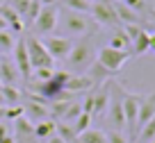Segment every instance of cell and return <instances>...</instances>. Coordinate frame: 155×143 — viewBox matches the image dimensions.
<instances>
[{"instance_id": "34", "label": "cell", "mask_w": 155, "mask_h": 143, "mask_svg": "<svg viewBox=\"0 0 155 143\" xmlns=\"http://www.w3.org/2000/svg\"><path fill=\"white\" fill-rule=\"evenodd\" d=\"M148 52H153V55H155V32L150 34V39H148Z\"/></svg>"}, {"instance_id": "22", "label": "cell", "mask_w": 155, "mask_h": 143, "mask_svg": "<svg viewBox=\"0 0 155 143\" xmlns=\"http://www.w3.org/2000/svg\"><path fill=\"white\" fill-rule=\"evenodd\" d=\"M16 39H18V34H14L12 30H0V55H12Z\"/></svg>"}, {"instance_id": "25", "label": "cell", "mask_w": 155, "mask_h": 143, "mask_svg": "<svg viewBox=\"0 0 155 143\" xmlns=\"http://www.w3.org/2000/svg\"><path fill=\"white\" fill-rule=\"evenodd\" d=\"M64 5V9H71V11H80V14H89L91 9V0H59Z\"/></svg>"}, {"instance_id": "7", "label": "cell", "mask_w": 155, "mask_h": 143, "mask_svg": "<svg viewBox=\"0 0 155 143\" xmlns=\"http://www.w3.org/2000/svg\"><path fill=\"white\" fill-rule=\"evenodd\" d=\"M12 59H14V66H16V71H18V75L28 82L30 75H32V66H30V55H28L23 37L16 39V46H14V50H12Z\"/></svg>"}, {"instance_id": "32", "label": "cell", "mask_w": 155, "mask_h": 143, "mask_svg": "<svg viewBox=\"0 0 155 143\" xmlns=\"http://www.w3.org/2000/svg\"><path fill=\"white\" fill-rule=\"evenodd\" d=\"M23 116V105H12L5 109V120H16Z\"/></svg>"}, {"instance_id": "17", "label": "cell", "mask_w": 155, "mask_h": 143, "mask_svg": "<svg viewBox=\"0 0 155 143\" xmlns=\"http://www.w3.org/2000/svg\"><path fill=\"white\" fill-rule=\"evenodd\" d=\"M32 129H34V136H37L39 141H46V138H50L57 132V120L55 118H44V120H39V123H32Z\"/></svg>"}, {"instance_id": "4", "label": "cell", "mask_w": 155, "mask_h": 143, "mask_svg": "<svg viewBox=\"0 0 155 143\" xmlns=\"http://www.w3.org/2000/svg\"><path fill=\"white\" fill-rule=\"evenodd\" d=\"M25 48H28V55H30V66L32 68H53L55 66V59L48 55V50L44 48L41 39L39 37H28L25 39Z\"/></svg>"}, {"instance_id": "27", "label": "cell", "mask_w": 155, "mask_h": 143, "mask_svg": "<svg viewBox=\"0 0 155 143\" xmlns=\"http://www.w3.org/2000/svg\"><path fill=\"white\" fill-rule=\"evenodd\" d=\"M80 114H82V105H80V102H71V105L66 107V111L62 114V118H59V120H62V123H73Z\"/></svg>"}, {"instance_id": "10", "label": "cell", "mask_w": 155, "mask_h": 143, "mask_svg": "<svg viewBox=\"0 0 155 143\" xmlns=\"http://www.w3.org/2000/svg\"><path fill=\"white\" fill-rule=\"evenodd\" d=\"M89 14H91L94 21H96L98 25H103V27H116V25H119V18H116V14H114L112 2H91Z\"/></svg>"}, {"instance_id": "6", "label": "cell", "mask_w": 155, "mask_h": 143, "mask_svg": "<svg viewBox=\"0 0 155 143\" xmlns=\"http://www.w3.org/2000/svg\"><path fill=\"white\" fill-rule=\"evenodd\" d=\"M144 95L141 93H130V91L123 89V114H126V127L130 129L132 138L137 132V114H139V102Z\"/></svg>"}, {"instance_id": "39", "label": "cell", "mask_w": 155, "mask_h": 143, "mask_svg": "<svg viewBox=\"0 0 155 143\" xmlns=\"http://www.w3.org/2000/svg\"><path fill=\"white\" fill-rule=\"evenodd\" d=\"M150 143H155V138H153V141H150Z\"/></svg>"}, {"instance_id": "19", "label": "cell", "mask_w": 155, "mask_h": 143, "mask_svg": "<svg viewBox=\"0 0 155 143\" xmlns=\"http://www.w3.org/2000/svg\"><path fill=\"white\" fill-rule=\"evenodd\" d=\"M0 93H2V98H5V105H7V107L21 105L23 93H21V89H18L16 84H0Z\"/></svg>"}, {"instance_id": "11", "label": "cell", "mask_w": 155, "mask_h": 143, "mask_svg": "<svg viewBox=\"0 0 155 143\" xmlns=\"http://www.w3.org/2000/svg\"><path fill=\"white\" fill-rule=\"evenodd\" d=\"M12 134H14V143H41L37 136H34L32 123H30L25 116L14 120V127H12Z\"/></svg>"}, {"instance_id": "3", "label": "cell", "mask_w": 155, "mask_h": 143, "mask_svg": "<svg viewBox=\"0 0 155 143\" xmlns=\"http://www.w3.org/2000/svg\"><path fill=\"white\" fill-rule=\"evenodd\" d=\"M130 57H132L130 50H116V48H110V46H103L96 52V62L101 64V66H105L112 75H114L116 71H121Z\"/></svg>"}, {"instance_id": "36", "label": "cell", "mask_w": 155, "mask_h": 143, "mask_svg": "<svg viewBox=\"0 0 155 143\" xmlns=\"http://www.w3.org/2000/svg\"><path fill=\"white\" fill-rule=\"evenodd\" d=\"M5 109L7 107H0V120H5Z\"/></svg>"}, {"instance_id": "8", "label": "cell", "mask_w": 155, "mask_h": 143, "mask_svg": "<svg viewBox=\"0 0 155 143\" xmlns=\"http://www.w3.org/2000/svg\"><path fill=\"white\" fill-rule=\"evenodd\" d=\"M62 27H64V32L71 34V37H80V34H84L89 30V18H87V14L66 9V14H64V18H62Z\"/></svg>"}, {"instance_id": "26", "label": "cell", "mask_w": 155, "mask_h": 143, "mask_svg": "<svg viewBox=\"0 0 155 143\" xmlns=\"http://www.w3.org/2000/svg\"><path fill=\"white\" fill-rule=\"evenodd\" d=\"M110 48H116V50H128V46H130V39H128V34L123 32V30H116L114 34H112L110 43H107Z\"/></svg>"}, {"instance_id": "20", "label": "cell", "mask_w": 155, "mask_h": 143, "mask_svg": "<svg viewBox=\"0 0 155 143\" xmlns=\"http://www.w3.org/2000/svg\"><path fill=\"white\" fill-rule=\"evenodd\" d=\"M78 143H107V134L103 132V129H94V127H89V129H84L82 134H78Z\"/></svg>"}, {"instance_id": "37", "label": "cell", "mask_w": 155, "mask_h": 143, "mask_svg": "<svg viewBox=\"0 0 155 143\" xmlns=\"http://www.w3.org/2000/svg\"><path fill=\"white\" fill-rule=\"evenodd\" d=\"M0 107H7V105H5V98H2V93H0Z\"/></svg>"}, {"instance_id": "2", "label": "cell", "mask_w": 155, "mask_h": 143, "mask_svg": "<svg viewBox=\"0 0 155 143\" xmlns=\"http://www.w3.org/2000/svg\"><path fill=\"white\" fill-rule=\"evenodd\" d=\"M107 125L110 129H126V114H123V89L116 82H112L110 105H107Z\"/></svg>"}, {"instance_id": "5", "label": "cell", "mask_w": 155, "mask_h": 143, "mask_svg": "<svg viewBox=\"0 0 155 143\" xmlns=\"http://www.w3.org/2000/svg\"><path fill=\"white\" fill-rule=\"evenodd\" d=\"M59 23V9L57 5H48V7H41V11H39V16L34 18L32 27L37 34H50L55 27H57Z\"/></svg>"}, {"instance_id": "12", "label": "cell", "mask_w": 155, "mask_h": 143, "mask_svg": "<svg viewBox=\"0 0 155 143\" xmlns=\"http://www.w3.org/2000/svg\"><path fill=\"white\" fill-rule=\"evenodd\" d=\"M94 89V82L87 77V73H71L66 80V84H64V91H68V93H87V91Z\"/></svg>"}, {"instance_id": "16", "label": "cell", "mask_w": 155, "mask_h": 143, "mask_svg": "<svg viewBox=\"0 0 155 143\" xmlns=\"http://www.w3.org/2000/svg\"><path fill=\"white\" fill-rule=\"evenodd\" d=\"M0 16L5 18L7 27H9L14 34H21V32H23V27H25V25H23V18H21V16L16 14L9 5H7V2H2V5H0Z\"/></svg>"}, {"instance_id": "24", "label": "cell", "mask_w": 155, "mask_h": 143, "mask_svg": "<svg viewBox=\"0 0 155 143\" xmlns=\"http://www.w3.org/2000/svg\"><path fill=\"white\" fill-rule=\"evenodd\" d=\"M91 120H94V118H91V114L82 111V114H80V116H78V118L71 123V129H73V134L78 136V134H82L84 129H89V127H91Z\"/></svg>"}, {"instance_id": "15", "label": "cell", "mask_w": 155, "mask_h": 143, "mask_svg": "<svg viewBox=\"0 0 155 143\" xmlns=\"http://www.w3.org/2000/svg\"><path fill=\"white\" fill-rule=\"evenodd\" d=\"M112 7H114V14H116V18H119L121 25H128V23L141 25V16L137 14V11H132L130 7H126L121 0H112Z\"/></svg>"}, {"instance_id": "28", "label": "cell", "mask_w": 155, "mask_h": 143, "mask_svg": "<svg viewBox=\"0 0 155 143\" xmlns=\"http://www.w3.org/2000/svg\"><path fill=\"white\" fill-rule=\"evenodd\" d=\"M53 73H55V68H48V66H44V68H32V75H30V80L28 82H46V80H50L53 77Z\"/></svg>"}, {"instance_id": "1", "label": "cell", "mask_w": 155, "mask_h": 143, "mask_svg": "<svg viewBox=\"0 0 155 143\" xmlns=\"http://www.w3.org/2000/svg\"><path fill=\"white\" fill-rule=\"evenodd\" d=\"M94 59H96V50H94L91 37H84V39L73 41L71 52L66 55L64 62H66V71L68 73H84Z\"/></svg>"}, {"instance_id": "14", "label": "cell", "mask_w": 155, "mask_h": 143, "mask_svg": "<svg viewBox=\"0 0 155 143\" xmlns=\"http://www.w3.org/2000/svg\"><path fill=\"white\" fill-rule=\"evenodd\" d=\"M155 116V91L150 95H144L139 102V114H137V127H141L144 123H148ZM137 134V132H135Z\"/></svg>"}, {"instance_id": "9", "label": "cell", "mask_w": 155, "mask_h": 143, "mask_svg": "<svg viewBox=\"0 0 155 143\" xmlns=\"http://www.w3.org/2000/svg\"><path fill=\"white\" fill-rule=\"evenodd\" d=\"M41 43H44V48L48 50V55L55 59V62L66 59V55L71 52V48H73V39L71 37H46Z\"/></svg>"}, {"instance_id": "33", "label": "cell", "mask_w": 155, "mask_h": 143, "mask_svg": "<svg viewBox=\"0 0 155 143\" xmlns=\"http://www.w3.org/2000/svg\"><path fill=\"white\" fill-rule=\"evenodd\" d=\"M107 143H130V141L126 138V134L121 129H110L107 132Z\"/></svg>"}, {"instance_id": "30", "label": "cell", "mask_w": 155, "mask_h": 143, "mask_svg": "<svg viewBox=\"0 0 155 143\" xmlns=\"http://www.w3.org/2000/svg\"><path fill=\"white\" fill-rule=\"evenodd\" d=\"M7 5L12 7V9L16 11V14L23 18V14H25V9H28V5H30V0H5Z\"/></svg>"}, {"instance_id": "21", "label": "cell", "mask_w": 155, "mask_h": 143, "mask_svg": "<svg viewBox=\"0 0 155 143\" xmlns=\"http://www.w3.org/2000/svg\"><path fill=\"white\" fill-rule=\"evenodd\" d=\"M148 39H150V32L141 27L139 34L130 41L132 43V52H135V55H146V52H148Z\"/></svg>"}, {"instance_id": "29", "label": "cell", "mask_w": 155, "mask_h": 143, "mask_svg": "<svg viewBox=\"0 0 155 143\" xmlns=\"http://www.w3.org/2000/svg\"><path fill=\"white\" fill-rule=\"evenodd\" d=\"M123 5L126 7H130L132 11H137V14H144V11H148V2H146V0H121Z\"/></svg>"}, {"instance_id": "35", "label": "cell", "mask_w": 155, "mask_h": 143, "mask_svg": "<svg viewBox=\"0 0 155 143\" xmlns=\"http://www.w3.org/2000/svg\"><path fill=\"white\" fill-rule=\"evenodd\" d=\"M41 7H48V5H57V0H39Z\"/></svg>"}, {"instance_id": "18", "label": "cell", "mask_w": 155, "mask_h": 143, "mask_svg": "<svg viewBox=\"0 0 155 143\" xmlns=\"http://www.w3.org/2000/svg\"><path fill=\"white\" fill-rule=\"evenodd\" d=\"M84 73H87V77L94 82V86H101V84H105V82L112 77V73L107 71L105 66H101L98 62H91V64H89V68H87Z\"/></svg>"}, {"instance_id": "38", "label": "cell", "mask_w": 155, "mask_h": 143, "mask_svg": "<svg viewBox=\"0 0 155 143\" xmlns=\"http://www.w3.org/2000/svg\"><path fill=\"white\" fill-rule=\"evenodd\" d=\"M94 2H112V0H94Z\"/></svg>"}, {"instance_id": "13", "label": "cell", "mask_w": 155, "mask_h": 143, "mask_svg": "<svg viewBox=\"0 0 155 143\" xmlns=\"http://www.w3.org/2000/svg\"><path fill=\"white\" fill-rule=\"evenodd\" d=\"M18 77L21 75L14 66V59L9 55H0V84H16Z\"/></svg>"}, {"instance_id": "23", "label": "cell", "mask_w": 155, "mask_h": 143, "mask_svg": "<svg viewBox=\"0 0 155 143\" xmlns=\"http://www.w3.org/2000/svg\"><path fill=\"white\" fill-rule=\"evenodd\" d=\"M135 138H137L135 143H150V141H153V138H155V116L148 120V123L141 125L139 132L135 134Z\"/></svg>"}, {"instance_id": "31", "label": "cell", "mask_w": 155, "mask_h": 143, "mask_svg": "<svg viewBox=\"0 0 155 143\" xmlns=\"http://www.w3.org/2000/svg\"><path fill=\"white\" fill-rule=\"evenodd\" d=\"M0 143H14V134L5 120H0Z\"/></svg>"}]
</instances>
